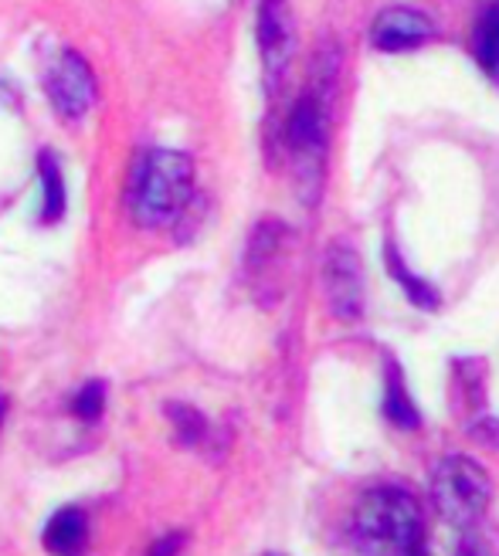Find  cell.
I'll return each instance as SVG.
<instances>
[{
    "mask_svg": "<svg viewBox=\"0 0 499 556\" xmlns=\"http://www.w3.org/2000/svg\"><path fill=\"white\" fill-rule=\"evenodd\" d=\"M184 546V533H171V536H160L150 549V556H177Z\"/></svg>",
    "mask_w": 499,
    "mask_h": 556,
    "instance_id": "cell-17",
    "label": "cell"
},
{
    "mask_svg": "<svg viewBox=\"0 0 499 556\" xmlns=\"http://www.w3.org/2000/svg\"><path fill=\"white\" fill-rule=\"evenodd\" d=\"M286 139L296 156H316L326 143V105L316 92L299 96L292 105L289 123H286Z\"/></svg>",
    "mask_w": 499,
    "mask_h": 556,
    "instance_id": "cell-8",
    "label": "cell"
},
{
    "mask_svg": "<svg viewBox=\"0 0 499 556\" xmlns=\"http://www.w3.org/2000/svg\"><path fill=\"white\" fill-rule=\"evenodd\" d=\"M41 184H45V220L62 217L65 211V184H62V170H59V160H54L48 150L41 153Z\"/></svg>",
    "mask_w": 499,
    "mask_h": 556,
    "instance_id": "cell-12",
    "label": "cell"
},
{
    "mask_svg": "<svg viewBox=\"0 0 499 556\" xmlns=\"http://www.w3.org/2000/svg\"><path fill=\"white\" fill-rule=\"evenodd\" d=\"M323 289L329 299L333 316L357 319L364 309V275H360V258L350 244H333L323 265Z\"/></svg>",
    "mask_w": 499,
    "mask_h": 556,
    "instance_id": "cell-4",
    "label": "cell"
},
{
    "mask_svg": "<svg viewBox=\"0 0 499 556\" xmlns=\"http://www.w3.org/2000/svg\"><path fill=\"white\" fill-rule=\"evenodd\" d=\"M360 556H428L422 506L401 485H377L360 495L353 513Z\"/></svg>",
    "mask_w": 499,
    "mask_h": 556,
    "instance_id": "cell-1",
    "label": "cell"
},
{
    "mask_svg": "<svg viewBox=\"0 0 499 556\" xmlns=\"http://www.w3.org/2000/svg\"><path fill=\"white\" fill-rule=\"evenodd\" d=\"M194 193V166L184 153L150 150L136 160L129 180V211L136 225L160 228L187 207Z\"/></svg>",
    "mask_w": 499,
    "mask_h": 556,
    "instance_id": "cell-2",
    "label": "cell"
},
{
    "mask_svg": "<svg viewBox=\"0 0 499 556\" xmlns=\"http://www.w3.org/2000/svg\"><path fill=\"white\" fill-rule=\"evenodd\" d=\"M86 536H89L86 516H82L78 509H62V513H54L45 526V549L51 556H82V549H86Z\"/></svg>",
    "mask_w": 499,
    "mask_h": 556,
    "instance_id": "cell-9",
    "label": "cell"
},
{
    "mask_svg": "<svg viewBox=\"0 0 499 556\" xmlns=\"http://www.w3.org/2000/svg\"><path fill=\"white\" fill-rule=\"evenodd\" d=\"M384 414L387 421L398 425V428H419V410H414L411 397H408V387L401 380V370L391 364L387 367V394H384Z\"/></svg>",
    "mask_w": 499,
    "mask_h": 556,
    "instance_id": "cell-10",
    "label": "cell"
},
{
    "mask_svg": "<svg viewBox=\"0 0 499 556\" xmlns=\"http://www.w3.org/2000/svg\"><path fill=\"white\" fill-rule=\"evenodd\" d=\"M456 556H499V549H496L486 536H479V533H473V530H465V536H462Z\"/></svg>",
    "mask_w": 499,
    "mask_h": 556,
    "instance_id": "cell-16",
    "label": "cell"
},
{
    "mask_svg": "<svg viewBox=\"0 0 499 556\" xmlns=\"http://www.w3.org/2000/svg\"><path fill=\"white\" fill-rule=\"evenodd\" d=\"M432 498L441 519L459 526V530H473L483 522L489 498H492V479L489 471L469 455H449L441 458L432 479Z\"/></svg>",
    "mask_w": 499,
    "mask_h": 556,
    "instance_id": "cell-3",
    "label": "cell"
},
{
    "mask_svg": "<svg viewBox=\"0 0 499 556\" xmlns=\"http://www.w3.org/2000/svg\"><path fill=\"white\" fill-rule=\"evenodd\" d=\"M102 407H105V387H102L99 380H92V383L82 387L78 397H75V404H72V410L82 417V421H96V417L102 414Z\"/></svg>",
    "mask_w": 499,
    "mask_h": 556,
    "instance_id": "cell-15",
    "label": "cell"
},
{
    "mask_svg": "<svg viewBox=\"0 0 499 556\" xmlns=\"http://www.w3.org/2000/svg\"><path fill=\"white\" fill-rule=\"evenodd\" d=\"M166 410H171V421H174V428H177V434H180L184 444H198V441L204 438L208 425H204V417H201L198 410H194V407L171 404Z\"/></svg>",
    "mask_w": 499,
    "mask_h": 556,
    "instance_id": "cell-14",
    "label": "cell"
},
{
    "mask_svg": "<svg viewBox=\"0 0 499 556\" xmlns=\"http://www.w3.org/2000/svg\"><path fill=\"white\" fill-rule=\"evenodd\" d=\"M48 96L62 116H68V119L86 116L96 102L92 68L82 62L75 51H65L62 59H54V65L48 68Z\"/></svg>",
    "mask_w": 499,
    "mask_h": 556,
    "instance_id": "cell-5",
    "label": "cell"
},
{
    "mask_svg": "<svg viewBox=\"0 0 499 556\" xmlns=\"http://www.w3.org/2000/svg\"><path fill=\"white\" fill-rule=\"evenodd\" d=\"M432 35H435L432 17L414 8H387L377 14L371 27V41L381 51H411L432 41Z\"/></svg>",
    "mask_w": 499,
    "mask_h": 556,
    "instance_id": "cell-6",
    "label": "cell"
},
{
    "mask_svg": "<svg viewBox=\"0 0 499 556\" xmlns=\"http://www.w3.org/2000/svg\"><path fill=\"white\" fill-rule=\"evenodd\" d=\"M0 417H4V401H0Z\"/></svg>",
    "mask_w": 499,
    "mask_h": 556,
    "instance_id": "cell-18",
    "label": "cell"
},
{
    "mask_svg": "<svg viewBox=\"0 0 499 556\" xmlns=\"http://www.w3.org/2000/svg\"><path fill=\"white\" fill-rule=\"evenodd\" d=\"M387 258H391L395 282H401V286L408 289L411 302H414V305H422V309H435V305H438V295L432 292V286H428V282H422V278H414V275L401 265V258H395V252L387 255Z\"/></svg>",
    "mask_w": 499,
    "mask_h": 556,
    "instance_id": "cell-13",
    "label": "cell"
},
{
    "mask_svg": "<svg viewBox=\"0 0 499 556\" xmlns=\"http://www.w3.org/2000/svg\"><path fill=\"white\" fill-rule=\"evenodd\" d=\"M259 48L269 78H279L292 51V17L286 0H262L259 4Z\"/></svg>",
    "mask_w": 499,
    "mask_h": 556,
    "instance_id": "cell-7",
    "label": "cell"
},
{
    "mask_svg": "<svg viewBox=\"0 0 499 556\" xmlns=\"http://www.w3.org/2000/svg\"><path fill=\"white\" fill-rule=\"evenodd\" d=\"M476 59L492 78H499V0L486 8L476 27Z\"/></svg>",
    "mask_w": 499,
    "mask_h": 556,
    "instance_id": "cell-11",
    "label": "cell"
}]
</instances>
